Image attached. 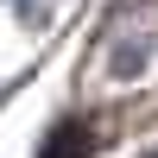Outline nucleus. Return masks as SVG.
Here are the masks:
<instances>
[{
  "mask_svg": "<svg viewBox=\"0 0 158 158\" xmlns=\"http://www.w3.org/2000/svg\"><path fill=\"white\" fill-rule=\"evenodd\" d=\"M133 63H146V38H139V44H120V57H114V76H133Z\"/></svg>",
  "mask_w": 158,
  "mask_h": 158,
  "instance_id": "f257e3e1",
  "label": "nucleus"
}]
</instances>
